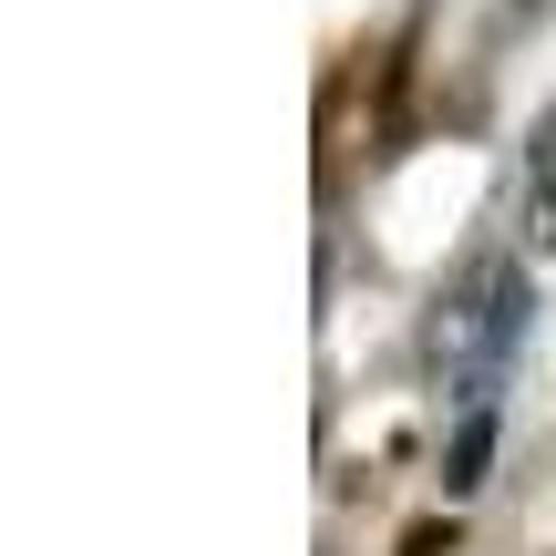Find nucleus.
Listing matches in <instances>:
<instances>
[{"label":"nucleus","mask_w":556,"mask_h":556,"mask_svg":"<svg viewBox=\"0 0 556 556\" xmlns=\"http://www.w3.org/2000/svg\"><path fill=\"white\" fill-rule=\"evenodd\" d=\"M526 268L516 258H495V268H475V289L443 309V381H454V402L475 413V402H495V381H505V361H516V340H526Z\"/></svg>","instance_id":"f257e3e1"},{"label":"nucleus","mask_w":556,"mask_h":556,"mask_svg":"<svg viewBox=\"0 0 556 556\" xmlns=\"http://www.w3.org/2000/svg\"><path fill=\"white\" fill-rule=\"evenodd\" d=\"M484 454H495V402H475V413H464V433H454V454H443V484H484Z\"/></svg>","instance_id":"f03ea898"}]
</instances>
